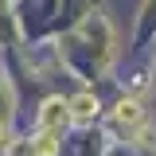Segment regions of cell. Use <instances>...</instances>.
<instances>
[{
    "instance_id": "1",
    "label": "cell",
    "mask_w": 156,
    "mask_h": 156,
    "mask_svg": "<svg viewBox=\"0 0 156 156\" xmlns=\"http://www.w3.org/2000/svg\"><path fill=\"white\" fill-rule=\"evenodd\" d=\"M66 117H70L66 101H62V98H47V101H43V113H39V125H43V129H58Z\"/></svg>"
},
{
    "instance_id": "2",
    "label": "cell",
    "mask_w": 156,
    "mask_h": 156,
    "mask_svg": "<svg viewBox=\"0 0 156 156\" xmlns=\"http://www.w3.org/2000/svg\"><path fill=\"white\" fill-rule=\"evenodd\" d=\"M66 109H70V117H74V121H90V117L98 113V101L90 94H78L74 101H66Z\"/></svg>"
},
{
    "instance_id": "3",
    "label": "cell",
    "mask_w": 156,
    "mask_h": 156,
    "mask_svg": "<svg viewBox=\"0 0 156 156\" xmlns=\"http://www.w3.org/2000/svg\"><path fill=\"white\" fill-rule=\"evenodd\" d=\"M55 133H58V129H43V133H39L35 140H31V152H35V156H55V152H58V140H55Z\"/></svg>"
},
{
    "instance_id": "4",
    "label": "cell",
    "mask_w": 156,
    "mask_h": 156,
    "mask_svg": "<svg viewBox=\"0 0 156 156\" xmlns=\"http://www.w3.org/2000/svg\"><path fill=\"white\" fill-rule=\"evenodd\" d=\"M117 121H121V125H136V121H140V105H136V101H121V105H117Z\"/></svg>"
},
{
    "instance_id": "5",
    "label": "cell",
    "mask_w": 156,
    "mask_h": 156,
    "mask_svg": "<svg viewBox=\"0 0 156 156\" xmlns=\"http://www.w3.org/2000/svg\"><path fill=\"white\" fill-rule=\"evenodd\" d=\"M0 144H4V125H0Z\"/></svg>"
}]
</instances>
